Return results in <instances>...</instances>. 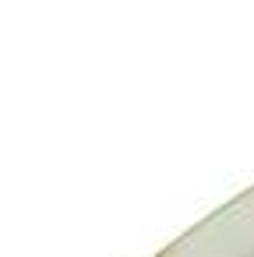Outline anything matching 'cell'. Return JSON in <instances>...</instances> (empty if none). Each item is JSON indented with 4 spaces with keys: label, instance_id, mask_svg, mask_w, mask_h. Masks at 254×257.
Segmentation results:
<instances>
[{
    "label": "cell",
    "instance_id": "cell-1",
    "mask_svg": "<svg viewBox=\"0 0 254 257\" xmlns=\"http://www.w3.org/2000/svg\"><path fill=\"white\" fill-rule=\"evenodd\" d=\"M243 257H254V250H250V253H243Z\"/></svg>",
    "mask_w": 254,
    "mask_h": 257
}]
</instances>
